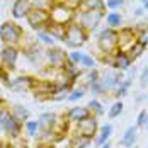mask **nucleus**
I'll return each instance as SVG.
<instances>
[{"instance_id":"nucleus-36","label":"nucleus","mask_w":148,"mask_h":148,"mask_svg":"<svg viewBox=\"0 0 148 148\" xmlns=\"http://www.w3.org/2000/svg\"><path fill=\"white\" fill-rule=\"evenodd\" d=\"M136 41L141 43V45H145V46H148V26L140 27V29L136 31Z\"/></svg>"},{"instance_id":"nucleus-20","label":"nucleus","mask_w":148,"mask_h":148,"mask_svg":"<svg viewBox=\"0 0 148 148\" xmlns=\"http://www.w3.org/2000/svg\"><path fill=\"white\" fill-rule=\"evenodd\" d=\"M77 10H85V12H101L106 14L107 7L104 0H84V3L77 9Z\"/></svg>"},{"instance_id":"nucleus-18","label":"nucleus","mask_w":148,"mask_h":148,"mask_svg":"<svg viewBox=\"0 0 148 148\" xmlns=\"http://www.w3.org/2000/svg\"><path fill=\"white\" fill-rule=\"evenodd\" d=\"M136 141H138V128L136 126H130V128L124 130V133L121 134L119 145L124 148H133L136 147Z\"/></svg>"},{"instance_id":"nucleus-51","label":"nucleus","mask_w":148,"mask_h":148,"mask_svg":"<svg viewBox=\"0 0 148 148\" xmlns=\"http://www.w3.org/2000/svg\"><path fill=\"white\" fill-rule=\"evenodd\" d=\"M0 94H2V89H0Z\"/></svg>"},{"instance_id":"nucleus-47","label":"nucleus","mask_w":148,"mask_h":148,"mask_svg":"<svg viewBox=\"0 0 148 148\" xmlns=\"http://www.w3.org/2000/svg\"><path fill=\"white\" fill-rule=\"evenodd\" d=\"M36 148H53V147H51V145H46V143H38Z\"/></svg>"},{"instance_id":"nucleus-4","label":"nucleus","mask_w":148,"mask_h":148,"mask_svg":"<svg viewBox=\"0 0 148 148\" xmlns=\"http://www.w3.org/2000/svg\"><path fill=\"white\" fill-rule=\"evenodd\" d=\"M89 36L90 34L84 27H80L78 24L72 22L66 27V36H65V41L63 43L66 45V48H70V49H78V48H82V46L87 43Z\"/></svg>"},{"instance_id":"nucleus-46","label":"nucleus","mask_w":148,"mask_h":148,"mask_svg":"<svg viewBox=\"0 0 148 148\" xmlns=\"http://www.w3.org/2000/svg\"><path fill=\"white\" fill-rule=\"evenodd\" d=\"M5 106H9V104H7V101H5V99H3V97L0 95V109H3Z\"/></svg>"},{"instance_id":"nucleus-41","label":"nucleus","mask_w":148,"mask_h":148,"mask_svg":"<svg viewBox=\"0 0 148 148\" xmlns=\"http://www.w3.org/2000/svg\"><path fill=\"white\" fill-rule=\"evenodd\" d=\"M63 3H65V5H68V7H72V9H75V10H77V9H78V7H80L82 3H84V0H63Z\"/></svg>"},{"instance_id":"nucleus-16","label":"nucleus","mask_w":148,"mask_h":148,"mask_svg":"<svg viewBox=\"0 0 148 148\" xmlns=\"http://www.w3.org/2000/svg\"><path fill=\"white\" fill-rule=\"evenodd\" d=\"M65 116H66V119H68L72 124H78L80 121L87 119L89 116H92V114H90V111H89L87 106H73V107H70V109L65 112Z\"/></svg>"},{"instance_id":"nucleus-2","label":"nucleus","mask_w":148,"mask_h":148,"mask_svg":"<svg viewBox=\"0 0 148 148\" xmlns=\"http://www.w3.org/2000/svg\"><path fill=\"white\" fill-rule=\"evenodd\" d=\"M97 45L104 55H114L119 49V31L106 26L97 34Z\"/></svg>"},{"instance_id":"nucleus-32","label":"nucleus","mask_w":148,"mask_h":148,"mask_svg":"<svg viewBox=\"0 0 148 148\" xmlns=\"http://www.w3.org/2000/svg\"><path fill=\"white\" fill-rule=\"evenodd\" d=\"M123 101H116V102L112 104L111 107H109V111H107V116H109V119H116L121 116V112H123Z\"/></svg>"},{"instance_id":"nucleus-52","label":"nucleus","mask_w":148,"mask_h":148,"mask_svg":"<svg viewBox=\"0 0 148 148\" xmlns=\"http://www.w3.org/2000/svg\"><path fill=\"white\" fill-rule=\"evenodd\" d=\"M147 66H148V61H147Z\"/></svg>"},{"instance_id":"nucleus-17","label":"nucleus","mask_w":148,"mask_h":148,"mask_svg":"<svg viewBox=\"0 0 148 148\" xmlns=\"http://www.w3.org/2000/svg\"><path fill=\"white\" fill-rule=\"evenodd\" d=\"M31 3L29 0H14L12 3V17L15 21H21V19H26L27 14L31 12Z\"/></svg>"},{"instance_id":"nucleus-45","label":"nucleus","mask_w":148,"mask_h":148,"mask_svg":"<svg viewBox=\"0 0 148 148\" xmlns=\"http://www.w3.org/2000/svg\"><path fill=\"white\" fill-rule=\"evenodd\" d=\"M143 101H145V95H143V94H140V95H136V99H134V102H136V104L143 102Z\"/></svg>"},{"instance_id":"nucleus-44","label":"nucleus","mask_w":148,"mask_h":148,"mask_svg":"<svg viewBox=\"0 0 148 148\" xmlns=\"http://www.w3.org/2000/svg\"><path fill=\"white\" fill-rule=\"evenodd\" d=\"M0 148H12L10 141H0Z\"/></svg>"},{"instance_id":"nucleus-38","label":"nucleus","mask_w":148,"mask_h":148,"mask_svg":"<svg viewBox=\"0 0 148 148\" xmlns=\"http://www.w3.org/2000/svg\"><path fill=\"white\" fill-rule=\"evenodd\" d=\"M106 7H107L109 10L118 12L119 9H123V7H124V0H107V2H106Z\"/></svg>"},{"instance_id":"nucleus-42","label":"nucleus","mask_w":148,"mask_h":148,"mask_svg":"<svg viewBox=\"0 0 148 148\" xmlns=\"http://www.w3.org/2000/svg\"><path fill=\"white\" fill-rule=\"evenodd\" d=\"M143 14H145V9H143V7H138V9H134V12H133L134 17H141Z\"/></svg>"},{"instance_id":"nucleus-43","label":"nucleus","mask_w":148,"mask_h":148,"mask_svg":"<svg viewBox=\"0 0 148 148\" xmlns=\"http://www.w3.org/2000/svg\"><path fill=\"white\" fill-rule=\"evenodd\" d=\"M12 148H31V147L27 143H22V141L19 143V141H15V143H12Z\"/></svg>"},{"instance_id":"nucleus-26","label":"nucleus","mask_w":148,"mask_h":148,"mask_svg":"<svg viewBox=\"0 0 148 148\" xmlns=\"http://www.w3.org/2000/svg\"><path fill=\"white\" fill-rule=\"evenodd\" d=\"M36 39L41 43V45H45V46H48V48H53V46H56V39L48 32V31H38L36 32Z\"/></svg>"},{"instance_id":"nucleus-15","label":"nucleus","mask_w":148,"mask_h":148,"mask_svg":"<svg viewBox=\"0 0 148 148\" xmlns=\"http://www.w3.org/2000/svg\"><path fill=\"white\" fill-rule=\"evenodd\" d=\"M58 118L60 116L58 114H55V112H41L39 118H38L39 128H41V133H55L56 124H58Z\"/></svg>"},{"instance_id":"nucleus-3","label":"nucleus","mask_w":148,"mask_h":148,"mask_svg":"<svg viewBox=\"0 0 148 148\" xmlns=\"http://www.w3.org/2000/svg\"><path fill=\"white\" fill-rule=\"evenodd\" d=\"M104 17L106 14H101V12H85V10H75V19L73 22L75 24H78L80 27H84V29L87 31V32H92V31H95L99 26H101V22L104 21Z\"/></svg>"},{"instance_id":"nucleus-33","label":"nucleus","mask_w":148,"mask_h":148,"mask_svg":"<svg viewBox=\"0 0 148 148\" xmlns=\"http://www.w3.org/2000/svg\"><path fill=\"white\" fill-rule=\"evenodd\" d=\"M134 126H136L138 130H141V128H148V111L147 109H141V111L138 112Z\"/></svg>"},{"instance_id":"nucleus-29","label":"nucleus","mask_w":148,"mask_h":148,"mask_svg":"<svg viewBox=\"0 0 148 148\" xmlns=\"http://www.w3.org/2000/svg\"><path fill=\"white\" fill-rule=\"evenodd\" d=\"M130 87H131V78H124V80L121 82V85L116 89V92L112 94V95L116 97V101H121L123 97H126L128 92H130Z\"/></svg>"},{"instance_id":"nucleus-31","label":"nucleus","mask_w":148,"mask_h":148,"mask_svg":"<svg viewBox=\"0 0 148 148\" xmlns=\"http://www.w3.org/2000/svg\"><path fill=\"white\" fill-rule=\"evenodd\" d=\"M97 66V61L94 56H90L89 53H84V56H82V61H80V68H84V70H94Z\"/></svg>"},{"instance_id":"nucleus-27","label":"nucleus","mask_w":148,"mask_h":148,"mask_svg":"<svg viewBox=\"0 0 148 148\" xmlns=\"http://www.w3.org/2000/svg\"><path fill=\"white\" fill-rule=\"evenodd\" d=\"M92 143V140L82 134H73L70 138V148H87Z\"/></svg>"},{"instance_id":"nucleus-9","label":"nucleus","mask_w":148,"mask_h":148,"mask_svg":"<svg viewBox=\"0 0 148 148\" xmlns=\"http://www.w3.org/2000/svg\"><path fill=\"white\" fill-rule=\"evenodd\" d=\"M26 21L36 32L38 31H45L49 26V22H51V14L46 9H31Z\"/></svg>"},{"instance_id":"nucleus-24","label":"nucleus","mask_w":148,"mask_h":148,"mask_svg":"<svg viewBox=\"0 0 148 148\" xmlns=\"http://www.w3.org/2000/svg\"><path fill=\"white\" fill-rule=\"evenodd\" d=\"M106 24H107V27H112V29H119L121 26H123V15L119 14V12H114V10H111V12H107L106 14Z\"/></svg>"},{"instance_id":"nucleus-22","label":"nucleus","mask_w":148,"mask_h":148,"mask_svg":"<svg viewBox=\"0 0 148 148\" xmlns=\"http://www.w3.org/2000/svg\"><path fill=\"white\" fill-rule=\"evenodd\" d=\"M61 72L66 75V78H68V80H72L73 84L77 82V80H78V78H80V77H82V68H80L78 65L72 63L70 60L66 61V65H65V68H63Z\"/></svg>"},{"instance_id":"nucleus-35","label":"nucleus","mask_w":148,"mask_h":148,"mask_svg":"<svg viewBox=\"0 0 148 148\" xmlns=\"http://www.w3.org/2000/svg\"><path fill=\"white\" fill-rule=\"evenodd\" d=\"M29 3L32 9H46V10H49L51 5H53V0H29Z\"/></svg>"},{"instance_id":"nucleus-40","label":"nucleus","mask_w":148,"mask_h":148,"mask_svg":"<svg viewBox=\"0 0 148 148\" xmlns=\"http://www.w3.org/2000/svg\"><path fill=\"white\" fill-rule=\"evenodd\" d=\"M140 84H141V87H147V84H148V66L147 65L143 66V70L140 73Z\"/></svg>"},{"instance_id":"nucleus-12","label":"nucleus","mask_w":148,"mask_h":148,"mask_svg":"<svg viewBox=\"0 0 148 148\" xmlns=\"http://www.w3.org/2000/svg\"><path fill=\"white\" fill-rule=\"evenodd\" d=\"M99 121L95 116H89L87 119H84V121H80L78 124H75V134H82V136H87L90 138L92 141H94V138H95V134L99 131Z\"/></svg>"},{"instance_id":"nucleus-34","label":"nucleus","mask_w":148,"mask_h":148,"mask_svg":"<svg viewBox=\"0 0 148 148\" xmlns=\"http://www.w3.org/2000/svg\"><path fill=\"white\" fill-rule=\"evenodd\" d=\"M145 49H147V46L136 41V43H134V46L130 49V51H128V53H130V56H131V58H133V61H134V60H138L141 55H143V53H145Z\"/></svg>"},{"instance_id":"nucleus-39","label":"nucleus","mask_w":148,"mask_h":148,"mask_svg":"<svg viewBox=\"0 0 148 148\" xmlns=\"http://www.w3.org/2000/svg\"><path fill=\"white\" fill-rule=\"evenodd\" d=\"M0 80H2L5 85L10 82V72H9V70L3 66V65H0Z\"/></svg>"},{"instance_id":"nucleus-7","label":"nucleus","mask_w":148,"mask_h":148,"mask_svg":"<svg viewBox=\"0 0 148 148\" xmlns=\"http://www.w3.org/2000/svg\"><path fill=\"white\" fill-rule=\"evenodd\" d=\"M123 80H124L123 72H118V70H114V72L101 70V78H99V82H101V87H102V90H104V95L114 94L116 89L121 85Z\"/></svg>"},{"instance_id":"nucleus-53","label":"nucleus","mask_w":148,"mask_h":148,"mask_svg":"<svg viewBox=\"0 0 148 148\" xmlns=\"http://www.w3.org/2000/svg\"><path fill=\"white\" fill-rule=\"evenodd\" d=\"M133 148H138V147H133Z\"/></svg>"},{"instance_id":"nucleus-28","label":"nucleus","mask_w":148,"mask_h":148,"mask_svg":"<svg viewBox=\"0 0 148 148\" xmlns=\"http://www.w3.org/2000/svg\"><path fill=\"white\" fill-rule=\"evenodd\" d=\"M87 107H89V111H90V114L92 116H95V118H101L104 112V106L101 101H97V99H90L89 102H87Z\"/></svg>"},{"instance_id":"nucleus-30","label":"nucleus","mask_w":148,"mask_h":148,"mask_svg":"<svg viewBox=\"0 0 148 148\" xmlns=\"http://www.w3.org/2000/svg\"><path fill=\"white\" fill-rule=\"evenodd\" d=\"M87 94V87L85 85H80V87H73L72 92H70V95H68V102H78L84 95Z\"/></svg>"},{"instance_id":"nucleus-1","label":"nucleus","mask_w":148,"mask_h":148,"mask_svg":"<svg viewBox=\"0 0 148 148\" xmlns=\"http://www.w3.org/2000/svg\"><path fill=\"white\" fill-rule=\"evenodd\" d=\"M24 29L15 21H5L0 24V41L9 46H22Z\"/></svg>"},{"instance_id":"nucleus-23","label":"nucleus","mask_w":148,"mask_h":148,"mask_svg":"<svg viewBox=\"0 0 148 148\" xmlns=\"http://www.w3.org/2000/svg\"><path fill=\"white\" fill-rule=\"evenodd\" d=\"M66 27H68V26H61V24H53V22H49V26L46 27V31H48L56 41H65Z\"/></svg>"},{"instance_id":"nucleus-49","label":"nucleus","mask_w":148,"mask_h":148,"mask_svg":"<svg viewBox=\"0 0 148 148\" xmlns=\"http://www.w3.org/2000/svg\"><path fill=\"white\" fill-rule=\"evenodd\" d=\"M99 148H112V145H111V140H109L107 143H104L102 147H99Z\"/></svg>"},{"instance_id":"nucleus-8","label":"nucleus","mask_w":148,"mask_h":148,"mask_svg":"<svg viewBox=\"0 0 148 148\" xmlns=\"http://www.w3.org/2000/svg\"><path fill=\"white\" fill-rule=\"evenodd\" d=\"M66 61H68V53L63 48L53 46V48L46 49V66L48 68H53V70L61 72L65 68Z\"/></svg>"},{"instance_id":"nucleus-25","label":"nucleus","mask_w":148,"mask_h":148,"mask_svg":"<svg viewBox=\"0 0 148 148\" xmlns=\"http://www.w3.org/2000/svg\"><path fill=\"white\" fill-rule=\"evenodd\" d=\"M24 133L27 134L29 138H36V136L41 134V128H39L38 119H36V121H34V119H29L27 123H24Z\"/></svg>"},{"instance_id":"nucleus-14","label":"nucleus","mask_w":148,"mask_h":148,"mask_svg":"<svg viewBox=\"0 0 148 148\" xmlns=\"http://www.w3.org/2000/svg\"><path fill=\"white\" fill-rule=\"evenodd\" d=\"M111 68L112 70H118V72H128L131 70V65H133V58L130 56V53L126 51H116L114 55H111Z\"/></svg>"},{"instance_id":"nucleus-37","label":"nucleus","mask_w":148,"mask_h":148,"mask_svg":"<svg viewBox=\"0 0 148 148\" xmlns=\"http://www.w3.org/2000/svg\"><path fill=\"white\" fill-rule=\"evenodd\" d=\"M82 56H84V51H80V49H72V51L68 53V60H70L72 63H75V65H78V66H80Z\"/></svg>"},{"instance_id":"nucleus-50","label":"nucleus","mask_w":148,"mask_h":148,"mask_svg":"<svg viewBox=\"0 0 148 148\" xmlns=\"http://www.w3.org/2000/svg\"><path fill=\"white\" fill-rule=\"evenodd\" d=\"M53 3H63V0H53Z\"/></svg>"},{"instance_id":"nucleus-11","label":"nucleus","mask_w":148,"mask_h":148,"mask_svg":"<svg viewBox=\"0 0 148 148\" xmlns=\"http://www.w3.org/2000/svg\"><path fill=\"white\" fill-rule=\"evenodd\" d=\"M36 82H38V78L32 75H19V77L12 78L5 87L10 92H32Z\"/></svg>"},{"instance_id":"nucleus-5","label":"nucleus","mask_w":148,"mask_h":148,"mask_svg":"<svg viewBox=\"0 0 148 148\" xmlns=\"http://www.w3.org/2000/svg\"><path fill=\"white\" fill-rule=\"evenodd\" d=\"M26 55V60L29 61L31 65L34 66H46V49L43 48V45L36 39V41H31L27 46H22L21 48Z\"/></svg>"},{"instance_id":"nucleus-54","label":"nucleus","mask_w":148,"mask_h":148,"mask_svg":"<svg viewBox=\"0 0 148 148\" xmlns=\"http://www.w3.org/2000/svg\"><path fill=\"white\" fill-rule=\"evenodd\" d=\"M0 43H2V41H0Z\"/></svg>"},{"instance_id":"nucleus-48","label":"nucleus","mask_w":148,"mask_h":148,"mask_svg":"<svg viewBox=\"0 0 148 148\" xmlns=\"http://www.w3.org/2000/svg\"><path fill=\"white\" fill-rule=\"evenodd\" d=\"M141 7H143L145 10H148V0H141Z\"/></svg>"},{"instance_id":"nucleus-19","label":"nucleus","mask_w":148,"mask_h":148,"mask_svg":"<svg viewBox=\"0 0 148 148\" xmlns=\"http://www.w3.org/2000/svg\"><path fill=\"white\" fill-rule=\"evenodd\" d=\"M112 131H114V128H112L111 123L102 124V126L99 128L97 134H95V138H94V145L99 148V147H102L104 143H107V141L111 140V136H112Z\"/></svg>"},{"instance_id":"nucleus-6","label":"nucleus","mask_w":148,"mask_h":148,"mask_svg":"<svg viewBox=\"0 0 148 148\" xmlns=\"http://www.w3.org/2000/svg\"><path fill=\"white\" fill-rule=\"evenodd\" d=\"M51 14V22L53 24H61V26H70L75 19V9L65 5V3H53L49 9Z\"/></svg>"},{"instance_id":"nucleus-13","label":"nucleus","mask_w":148,"mask_h":148,"mask_svg":"<svg viewBox=\"0 0 148 148\" xmlns=\"http://www.w3.org/2000/svg\"><path fill=\"white\" fill-rule=\"evenodd\" d=\"M34 97L39 99V101H53L55 97V82L51 80H38L36 85H34Z\"/></svg>"},{"instance_id":"nucleus-21","label":"nucleus","mask_w":148,"mask_h":148,"mask_svg":"<svg viewBox=\"0 0 148 148\" xmlns=\"http://www.w3.org/2000/svg\"><path fill=\"white\" fill-rule=\"evenodd\" d=\"M10 111H12V116H14L15 119H19L22 124L27 123L31 119V111L26 106H22V104H12V106H10Z\"/></svg>"},{"instance_id":"nucleus-10","label":"nucleus","mask_w":148,"mask_h":148,"mask_svg":"<svg viewBox=\"0 0 148 148\" xmlns=\"http://www.w3.org/2000/svg\"><path fill=\"white\" fill-rule=\"evenodd\" d=\"M21 56V48L19 46H9L3 45L0 49V65H3L9 72L15 70L17 66V60Z\"/></svg>"}]
</instances>
